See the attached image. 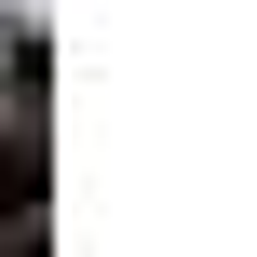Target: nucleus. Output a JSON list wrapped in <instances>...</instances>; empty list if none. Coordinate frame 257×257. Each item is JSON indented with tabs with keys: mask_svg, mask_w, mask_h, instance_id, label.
Segmentation results:
<instances>
[{
	"mask_svg": "<svg viewBox=\"0 0 257 257\" xmlns=\"http://www.w3.org/2000/svg\"><path fill=\"white\" fill-rule=\"evenodd\" d=\"M41 217V136H0V230Z\"/></svg>",
	"mask_w": 257,
	"mask_h": 257,
	"instance_id": "f257e3e1",
	"label": "nucleus"
}]
</instances>
